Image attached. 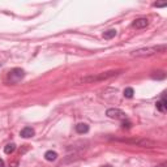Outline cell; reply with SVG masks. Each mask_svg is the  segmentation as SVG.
Segmentation results:
<instances>
[{
  "instance_id": "obj_17",
  "label": "cell",
  "mask_w": 167,
  "mask_h": 167,
  "mask_svg": "<svg viewBox=\"0 0 167 167\" xmlns=\"http://www.w3.org/2000/svg\"><path fill=\"white\" fill-rule=\"evenodd\" d=\"M0 167H5V165H4V161L0 158Z\"/></svg>"
},
{
  "instance_id": "obj_12",
  "label": "cell",
  "mask_w": 167,
  "mask_h": 167,
  "mask_svg": "<svg viewBox=\"0 0 167 167\" xmlns=\"http://www.w3.org/2000/svg\"><path fill=\"white\" fill-rule=\"evenodd\" d=\"M16 150V144H8V145L4 147V153H5V154H12L13 151Z\"/></svg>"
},
{
  "instance_id": "obj_6",
  "label": "cell",
  "mask_w": 167,
  "mask_h": 167,
  "mask_svg": "<svg viewBox=\"0 0 167 167\" xmlns=\"http://www.w3.org/2000/svg\"><path fill=\"white\" fill-rule=\"evenodd\" d=\"M147 20L146 18H137V20H134L133 22H132V26L133 27H136V29H144V27H146L147 26Z\"/></svg>"
},
{
  "instance_id": "obj_10",
  "label": "cell",
  "mask_w": 167,
  "mask_h": 167,
  "mask_svg": "<svg viewBox=\"0 0 167 167\" xmlns=\"http://www.w3.org/2000/svg\"><path fill=\"white\" fill-rule=\"evenodd\" d=\"M44 158L46 161H48V162H52L58 158V153L56 151H52V150H48V151H46L44 153Z\"/></svg>"
},
{
  "instance_id": "obj_1",
  "label": "cell",
  "mask_w": 167,
  "mask_h": 167,
  "mask_svg": "<svg viewBox=\"0 0 167 167\" xmlns=\"http://www.w3.org/2000/svg\"><path fill=\"white\" fill-rule=\"evenodd\" d=\"M166 50L165 44L161 46H153V47H144V48H138L132 52V56L136 58H144V56H151V55H155L157 52H163Z\"/></svg>"
},
{
  "instance_id": "obj_15",
  "label": "cell",
  "mask_w": 167,
  "mask_h": 167,
  "mask_svg": "<svg viewBox=\"0 0 167 167\" xmlns=\"http://www.w3.org/2000/svg\"><path fill=\"white\" fill-rule=\"evenodd\" d=\"M122 127H123L124 129H129V128L132 127V123H131V122H128V120L125 119V120H123V123H122Z\"/></svg>"
},
{
  "instance_id": "obj_2",
  "label": "cell",
  "mask_w": 167,
  "mask_h": 167,
  "mask_svg": "<svg viewBox=\"0 0 167 167\" xmlns=\"http://www.w3.org/2000/svg\"><path fill=\"white\" fill-rule=\"evenodd\" d=\"M119 75V71H110V72H103V73H101V75L98 76H89V77H85V78H82L81 82H95V81H102V80H107V78L110 77H114V76H116Z\"/></svg>"
},
{
  "instance_id": "obj_14",
  "label": "cell",
  "mask_w": 167,
  "mask_h": 167,
  "mask_svg": "<svg viewBox=\"0 0 167 167\" xmlns=\"http://www.w3.org/2000/svg\"><path fill=\"white\" fill-rule=\"evenodd\" d=\"M151 77L154 78V80H163V78L166 77V75H165L163 72H155V73H154V75H153Z\"/></svg>"
},
{
  "instance_id": "obj_16",
  "label": "cell",
  "mask_w": 167,
  "mask_h": 167,
  "mask_svg": "<svg viewBox=\"0 0 167 167\" xmlns=\"http://www.w3.org/2000/svg\"><path fill=\"white\" fill-rule=\"evenodd\" d=\"M154 5H155V7H159V8H161V7H166V5H167V3H155Z\"/></svg>"
},
{
  "instance_id": "obj_5",
  "label": "cell",
  "mask_w": 167,
  "mask_h": 167,
  "mask_svg": "<svg viewBox=\"0 0 167 167\" xmlns=\"http://www.w3.org/2000/svg\"><path fill=\"white\" fill-rule=\"evenodd\" d=\"M25 76V72L22 71L21 68H15L9 72V81L11 82H18L20 80H22Z\"/></svg>"
},
{
  "instance_id": "obj_9",
  "label": "cell",
  "mask_w": 167,
  "mask_h": 167,
  "mask_svg": "<svg viewBox=\"0 0 167 167\" xmlns=\"http://www.w3.org/2000/svg\"><path fill=\"white\" fill-rule=\"evenodd\" d=\"M76 132L80 133V134L87 133V132H89V125L85 124V123H78V124L76 125Z\"/></svg>"
},
{
  "instance_id": "obj_18",
  "label": "cell",
  "mask_w": 167,
  "mask_h": 167,
  "mask_svg": "<svg viewBox=\"0 0 167 167\" xmlns=\"http://www.w3.org/2000/svg\"><path fill=\"white\" fill-rule=\"evenodd\" d=\"M166 166V163H162V165H159V166H157V167H165Z\"/></svg>"
},
{
  "instance_id": "obj_4",
  "label": "cell",
  "mask_w": 167,
  "mask_h": 167,
  "mask_svg": "<svg viewBox=\"0 0 167 167\" xmlns=\"http://www.w3.org/2000/svg\"><path fill=\"white\" fill-rule=\"evenodd\" d=\"M108 118L111 119H116V120H125L127 119V115H125L124 111L119 110V108H108L107 112H106Z\"/></svg>"
},
{
  "instance_id": "obj_7",
  "label": "cell",
  "mask_w": 167,
  "mask_h": 167,
  "mask_svg": "<svg viewBox=\"0 0 167 167\" xmlns=\"http://www.w3.org/2000/svg\"><path fill=\"white\" fill-rule=\"evenodd\" d=\"M21 137H24V138H30V137H33L35 132H34V129L31 128V127H25L24 129L21 131Z\"/></svg>"
},
{
  "instance_id": "obj_8",
  "label": "cell",
  "mask_w": 167,
  "mask_h": 167,
  "mask_svg": "<svg viewBox=\"0 0 167 167\" xmlns=\"http://www.w3.org/2000/svg\"><path fill=\"white\" fill-rule=\"evenodd\" d=\"M157 110L161 111V112H165L166 111V107H167V105H166V99H165V93H163V95H162V99L161 101H157Z\"/></svg>"
},
{
  "instance_id": "obj_11",
  "label": "cell",
  "mask_w": 167,
  "mask_h": 167,
  "mask_svg": "<svg viewBox=\"0 0 167 167\" xmlns=\"http://www.w3.org/2000/svg\"><path fill=\"white\" fill-rule=\"evenodd\" d=\"M115 35H116V30L110 29V30H107V31H105V33H103V38L105 39H111V38H114Z\"/></svg>"
},
{
  "instance_id": "obj_13",
  "label": "cell",
  "mask_w": 167,
  "mask_h": 167,
  "mask_svg": "<svg viewBox=\"0 0 167 167\" xmlns=\"http://www.w3.org/2000/svg\"><path fill=\"white\" fill-rule=\"evenodd\" d=\"M134 94V90L132 89V87H125L124 89V97L125 98H132Z\"/></svg>"
},
{
  "instance_id": "obj_19",
  "label": "cell",
  "mask_w": 167,
  "mask_h": 167,
  "mask_svg": "<svg viewBox=\"0 0 167 167\" xmlns=\"http://www.w3.org/2000/svg\"><path fill=\"white\" fill-rule=\"evenodd\" d=\"M102 167H111V166H108V165H107V166H102Z\"/></svg>"
},
{
  "instance_id": "obj_3",
  "label": "cell",
  "mask_w": 167,
  "mask_h": 167,
  "mask_svg": "<svg viewBox=\"0 0 167 167\" xmlns=\"http://www.w3.org/2000/svg\"><path fill=\"white\" fill-rule=\"evenodd\" d=\"M119 141L123 142H128V144H134L137 146H142V147H154L155 142L151 140H147V138H134V140H125V138H116Z\"/></svg>"
}]
</instances>
